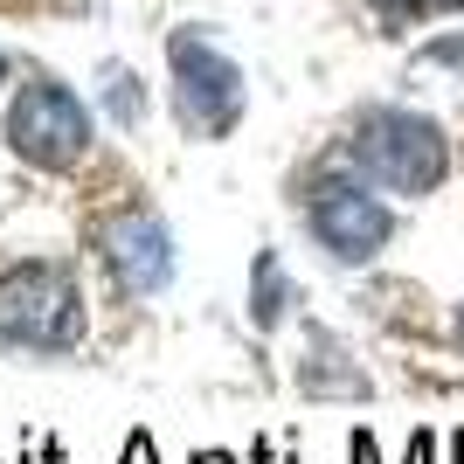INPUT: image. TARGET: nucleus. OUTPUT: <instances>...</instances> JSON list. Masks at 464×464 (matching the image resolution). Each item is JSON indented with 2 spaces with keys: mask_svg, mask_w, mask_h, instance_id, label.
Masks as SVG:
<instances>
[{
  "mask_svg": "<svg viewBox=\"0 0 464 464\" xmlns=\"http://www.w3.org/2000/svg\"><path fill=\"white\" fill-rule=\"evenodd\" d=\"M347 167L395 194H430L450 167V146L423 111H361L347 139Z\"/></svg>",
  "mask_w": 464,
  "mask_h": 464,
  "instance_id": "obj_1",
  "label": "nucleus"
},
{
  "mask_svg": "<svg viewBox=\"0 0 464 464\" xmlns=\"http://www.w3.org/2000/svg\"><path fill=\"white\" fill-rule=\"evenodd\" d=\"M0 340L63 353L83 340V285L70 264H21L0 277Z\"/></svg>",
  "mask_w": 464,
  "mask_h": 464,
  "instance_id": "obj_2",
  "label": "nucleus"
},
{
  "mask_svg": "<svg viewBox=\"0 0 464 464\" xmlns=\"http://www.w3.org/2000/svg\"><path fill=\"white\" fill-rule=\"evenodd\" d=\"M7 146H14V160H28L42 174L77 167L91 153V111H83V97L49 83V77L21 83L14 104H7Z\"/></svg>",
  "mask_w": 464,
  "mask_h": 464,
  "instance_id": "obj_3",
  "label": "nucleus"
},
{
  "mask_svg": "<svg viewBox=\"0 0 464 464\" xmlns=\"http://www.w3.org/2000/svg\"><path fill=\"white\" fill-rule=\"evenodd\" d=\"M167 63H174L180 125H188L194 139H229L236 118H243V70H236L208 35H174L167 42Z\"/></svg>",
  "mask_w": 464,
  "mask_h": 464,
  "instance_id": "obj_4",
  "label": "nucleus"
},
{
  "mask_svg": "<svg viewBox=\"0 0 464 464\" xmlns=\"http://www.w3.org/2000/svg\"><path fill=\"white\" fill-rule=\"evenodd\" d=\"M305 222L319 236V250L340 256V264H368V256L388 250L395 236V215H388L382 194H368L361 180H319L305 201Z\"/></svg>",
  "mask_w": 464,
  "mask_h": 464,
  "instance_id": "obj_5",
  "label": "nucleus"
},
{
  "mask_svg": "<svg viewBox=\"0 0 464 464\" xmlns=\"http://www.w3.org/2000/svg\"><path fill=\"white\" fill-rule=\"evenodd\" d=\"M97 250H104L125 298H153L174 277V236H167V222L153 208H118L104 222V236H97Z\"/></svg>",
  "mask_w": 464,
  "mask_h": 464,
  "instance_id": "obj_6",
  "label": "nucleus"
},
{
  "mask_svg": "<svg viewBox=\"0 0 464 464\" xmlns=\"http://www.w3.org/2000/svg\"><path fill=\"white\" fill-rule=\"evenodd\" d=\"M298 388H305L312 402H326V395H347V402H361V395H368V374L347 361V347H340L333 333L312 326V333H305V361H298Z\"/></svg>",
  "mask_w": 464,
  "mask_h": 464,
  "instance_id": "obj_7",
  "label": "nucleus"
},
{
  "mask_svg": "<svg viewBox=\"0 0 464 464\" xmlns=\"http://www.w3.org/2000/svg\"><path fill=\"white\" fill-rule=\"evenodd\" d=\"M250 277H256V291H250V319H256V326H277V319L298 305V285L277 271V256H271V250H256Z\"/></svg>",
  "mask_w": 464,
  "mask_h": 464,
  "instance_id": "obj_8",
  "label": "nucleus"
},
{
  "mask_svg": "<svg viewBox=\"0 0 464 464\" xmlns=\"http://www.w3.org/2000/svg\"><path fill=\"white\" fill-rule=\"evenodd\" d=\"M111 118L118 125H139V118H146V91H139V77H111Z\"/></svg>",
  "mask_w": 464,
  "mask_h": 464,
  "instance_id": "obj_9",
  "label": "nucleus"
},
{
  "mask_svg": "<svg viewBox=\"0 0 464 464\" xmlns=\"http://www.w3.org/2000/svg\"><path fill=\"white\" fill-rule=\"evenodd\" d=\"M444 7H464V0H382L388 21H430V14H444Z\"/></svg>",
  "mask_w": 464,
  "mask_h": 464,
  "instance_id": "obj_10",
  "label": "nucleus"
},
{
  "mask_svg": "<svg viewBox=\"0 0 464 464\" xmlns=\"http://www.w3.org/2000/svg\"><path fill=\"white\" fill-rule=\"evenodd\" d=\"M423 63H450V70H464V35H444V42H430Z\"/></svg>",
  "mask_w": 464,
  "mask_h": 464,
  "instance_id": "obj_11",
  "label": "nucleus"
},
{
  "mask_svg": "<svg viewBox=\"0 0 464 464\" xmlns=\"http://www.w3.org/2000/svg\"><path fill=\"white\" fill-rule=\"evenodd\" d=\"M118 464H160L153 458V437H146V430H132V437H125V458Z\"/></svg>",
  "mask_w": 464,
  "mask_h": 464,
  "instance_id": "obj_12",
  "label": "nucleus"
},
{
  "mask_svg": "<svg viewBox=\"0 0 464 464\" xmlns=\"http://www.w3.org/2000/svg\"><path fill=\"white\" fill-rule=\"evenodd\" d=\"M353 464H374V437L368 430H353Z\"/></svg>",
  "mask_w": 464,
  "mask_h": 464,
  "instance_id": "obj_13",
  "label": "nucleus"
},
{
  "mask_svg": "<svg viewBox=\"0 0 464 464\" xmlns=\"http://www.w3.org/2000/svg\"><path fill=\"white\" fill-rule=\"evenodd\" d=\"M194 464H236V458H229V450H201Z\"/></svg>",
  "mask_w": 464,
  "mask_h": 464,
  "instance_id": "obj_14",
  "label": "nucleus"
},
{
  "mask_svg": "<svg viewBox=\"0 0 464 464\" xmlns=\"http://www.w3.org/2000/svg\"><path fill=\"white\" fill-rule=\"evenodd\" d=\"M256 464H291V458H271V444H256Z\"/></svg>",
  "mask_w": 464,
  "mask_h": 464,
  "instance_id": "obj_15",
  "label": "nucleus"
},
{
  "mask_svg": "<svg viewBox=\"0 0 464 464\" xmlns=\"http://www.w3.org/2000/svg\"><path fill=\"white\" fill-rule=\"evenodd\" d=\"M458 347H464V312H458Z\"/></svg>",
  "mask_w": 464,
  "mask_h": 464,
  "instance_id": "obj_16",
  "label": "nucleus"
},
{
  "mask_svg": "<svg viewBox=\"0 0 464 464\" xmlns=\"http://www.w3.org/2000/svg\"><path fill=\"white\" fill-rule=\"evenodd\" d=\"M0 83H7V56H0Z\"/></svg>",
  "mask_w": 464,
  "mask_h": 464,
  "instance_id": "obj_17",
  "label": "nucleus"
}]
</instances>
